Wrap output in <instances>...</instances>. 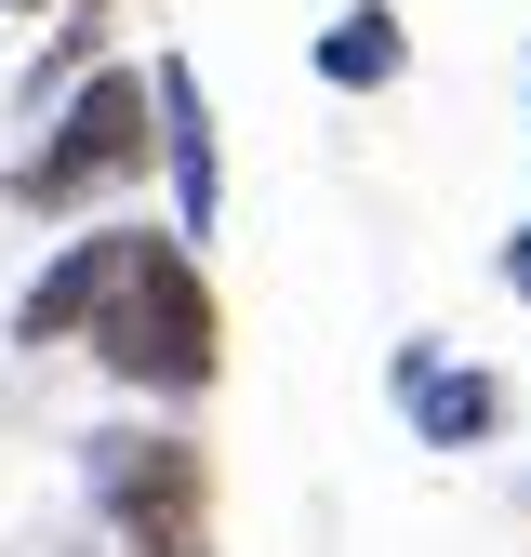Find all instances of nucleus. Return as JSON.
<instances>
[{
	"label": "nucleus",
	"instance_id": "f257e3e1",
	"mask_svg": "<svg viewBox=\"0 0 531 557\" xmlns=\"http://www.w3.org/2000/svg\"><path fill=\"white\" fill-rule=\"evenodd\" d=\"M81 345H94L120 385H147V398H199V385H213V359H226V319H213V278H199V252L133 226V265H120V293L94 306Z\"/></svg>",
	"mask_w": 531,
	"mask_h": 557
},
{
	"label": "nucleus",
	"instance_id": "f03ea898",
	"mask_svg": "<svg viewBox=\"0 0 531 557\" xmlns=\"http://www.w3.org/2000/svg\"><path fill=\"white\" fill-rule=\"evenodd\" d=\"M147 120H160V66H94V81L53 107V133L14 160V213H81V199L133 186L147 147H160Z\"/></svg>",
	"mask_w": 531,
	"mask_h": 557
},
{
	"label": "nucleus",
	"instance_id": "7ed1b4c3",
	"mask_svg": "<svg viewBox=\"0 0 531 557\" xmlns=\"http://www.w3.org/2000/svg\"><path fill=\"white\" fill-rule=\"evenodd\" d=\"M94 451V505L133 557H213V465H199V438H81Z\"/></svg>",
	"mask_w": 531,
	"mask_h": 557
},
{
	"label": "nucleus",
	"instance_id": "20e7f679",
	"mask_svg": "<svg viewBox=\"0 0 531 557\" xmlns=\"http://www.w3.org/2000/svg\"><path fill=\"white\" fill-rule=\"evenodd\" d=\"M385 385H398V425H412L425 451H479L492 425H505V385L479 372V359H439V332H412L385 359Z\"/></svg>",
	"mask_w": 531,
	"mask_h": 557
},
{
	"label": "nucleus",
	"instance_id": "39448f33",
	"mask_svg": "<svg viewBox=\"0 0 531 557\" xmlns=\"http://www.w3.org/2000/svg\"><path fill=\"white\" fill-rule=\"evenodd\" d=\"M160 173H173V239H213V213H226V147H213V94H199L186 53H160Z\"/></svg>",
	"mask_w": 531,
	"mask_h": 557
},
{
	"label": "nucleus",
	"instance_id": "423d86ee",
	"mask_svg": "<svg viewBox=\"0 0 531 557\" xmlns=\"http://www.w3.org/2000/svg\"><path fill=\"white\" fill-rule=\"evenodd\" d=\"M120 265H133V226H94V239H66L40 278H27V306H14V345H81L94 306L120 293Z\"/></svg>",
	"mask_w": 531,
	"mask_h": 557
},
{
	"label": "nucleus",
	"instance_id": "0eeeda50",
	"mask_svg": "<svg viewBox=\"0 0 531 557\" xmlns=\"http://www.w3.org/2000/svg\"><path fill=\"white\" fill-rule=\"evenodd\" d=\"M398 66H412V27H398V0H346V14L319 27V81H332V94H385Z\"/></svg>",
	"mask_w": 531,
	"mask_h": 557
},
{
	"label": "nucleus",
	"instance_id": "6e6552de",
	"mask_svg": "<svg viewBox=\"0 0 531 557\" xmlns=\"http://www.w3.org/2000/svg\"><path fill=\"white\" fill-rule=\"evenodd\" d=\"M107 40V0H81V14H53V53L27 66V107H66V94H81V53Z\"/></svg>",
	"mask_w": 531,
	"mask_h": 557
},
{
	"label": "nucleus",
	"instance_id": "1a4fd4ad",
	"mask_svg": "<svg viewBox=\"0 0 531 557\" xmlns=\"http://www.w3.org/2000/svg\"><path fill=\"white\" fill-rule=\"evenodd\" d=\"M505 293H518V306H531V213H518V226H505Z\"/></svg>",
	"mask_w": 531,
	"mask_h": 557
},
{
	"label": "nucleus",
	"instance_id": "9d476101",
	"mask_svg": "<svg viewBox=\"0 0 531 557\" xmlns=\"http://www.w3.org/2000/svg\"><path fill=\"white\" fill-rule=\"evenodd\" d=\"M0 14H53V0H0Z\"/></svg>",
	"mask_w": 531,
	"mask_h": 557
},
{
	"label": "nucleus",
	"instance_id": "9b49d317",
	"mask_svg": "<svg viewBox=\"0 0 531 557\" xmlns=\"http://www.w3.org/2000/svg\"><path fill=\"white\" fill-rule=\"evenodd\" d=\"M518 94H531V53H518Z\"/></svg>",
	"mask_w": 531,
	"mask_h": 557
}]
</instances>
